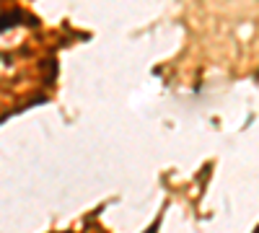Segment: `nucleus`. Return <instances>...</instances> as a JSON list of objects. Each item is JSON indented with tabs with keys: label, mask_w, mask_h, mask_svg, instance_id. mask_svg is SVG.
<instances>
[{
	"label": "nucleus",
	"mask_w": 259,
	"mask_h": 233,
	"mask_svg": "<svg viewBox=\"0 0 259 233\" xmlns=\"http://www.w3.org/2000/svg\"><path fill=\"white\" fill-rule=\"evenodd\" d=\"M24 19V16L19 13V11H11V13H6V16H0V31H6L8 26H13V24H19Z\"/></svg>",
	"instance_id": "nucleus-1"
}]
</instances>
